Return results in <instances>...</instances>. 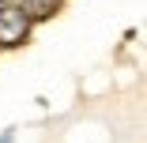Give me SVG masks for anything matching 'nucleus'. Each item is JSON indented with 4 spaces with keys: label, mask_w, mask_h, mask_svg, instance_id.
Here are the masks:
<instances>
[{
    "label": "nucleus",
    "mask_w": 147,
    "mask_h": 143,
    "mask_svg": "<svg viewBox=\"0 0 147 143\" xmlns=\"http://www.w3.org/2000/svg\"><path fill=\"white\" fill-rule=\"evenodd\" d=\"M30 15H26L19 4H0V45H23L26 34H30Z\"/></svg>",
    "instance_id": "1"
},
{
    "label": "nucleus",
    "mask_w": 147,
    "mask_h": 143,
    "mask_svg": "<svg viewBox=\"0 0 147 143\" xmlns=\"http://www.w3.org/2000/svg\"><path fill=\"white\" fill-rule=\"evenodd\" d=\"M57 4H61V0H19V8L30 15V19H49L57 11Z\"/></svg>",
    "instance_id": "2"
},
{
    "label": "nucleus",
    "mask_w": 147,
    "mask_h": 143,
    "mask_svg": "<svg viewBox=\"0 0 147 143\" xmlns=\"http://www.w3.org/2000/svg\"><path fill=\"white\" fill-rule=\"evenodd\" d=\"M0 4H19V0H0Z\"/></svg>",
    "instance_id": "3"
}]
</instances>
